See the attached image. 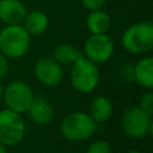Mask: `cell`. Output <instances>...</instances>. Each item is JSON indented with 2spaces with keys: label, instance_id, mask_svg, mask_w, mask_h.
<instances>
[{
  "label": "cell",
  "instance_id": "4fadbf2b",
  "mask_svg": "<svg viewBox=\"0 0 153 153\" xmlns=\"http://www.w3.org/2000/svg\"><path fill=\"white\" fill-rule=\"evenodd\" d=\"M134 81L146 90L153 88V57L146 56L134 65Z\"/></svg>",
  "mask_w": 153,
  "mask_h": 153
},
{
  "label": "cell",
  "instance_id": "7a4b0ae2",
  "mask_svg": "<svg viewBox=\"0 0 153 153\" xmlns=\"http://www.w3.org/2000/svg\"><path fill=\"white\" fill-rule=\"evenodd\" d=\"M31 44V36L22 24L5 25L0 30V53L7 59L24 56Z\"/></svg>",
  "mask_w": 153,
  "mask_h": 153
},
{
  "label": "cell",
  "instance_id": "ffe728a7",
  "mask_svg": "<svg viewBox=\"0 0 153 153\" xmlns=\"http://www.w3.org/2000/svg\"><path fill=\"white\" fill-rule=\"evenodd\" d=\"M106 1L108 0H80V2L82 4V6L85 8H87L88 11L103 8L105 6Z\"/></svg>",
  "mask_w": 153,
  "mask_h": 153
},
{
  "label": "cell",
  "instance_id": "2e32d148",
  "mask_svg": "<svg viewBox=\"0 0 153 153\" xmlns=\"http://www.w3.org/2000/svg\"><path fill=\"white\" fill-rule=\"evenodd\" d=\"M84 54L69 43H61L53 50V59L60 65H72Z\"/></svg>",
  "mask_w": 153,
  "mask_h": 153
},
{
  "label": "cell",
  "instance_id": "ac0fdd59",
  "mask_svg": "<svg viewBox=\"0 0 153 153\" xmlns=\"http://www.w3.org/2000/svg\"><path fill=\"white\" fill-rule=\"evenodd\" d=\"M137 106L140 109H142L145 112L153 115V92H152V90H147L146 92H143L141 94Z\"/></svg>",
  "mask_w": 153,
  "mask_h": 153
},
{
  "label": "cell",
  "instance_id": "d4e9b609",
  "mask_svg": "<svg viewBox=\"0 0 153 153\" xmlns=\"http://www.w3.org/2000/svg\"><path fill=\"white\" fill-rule=\"evenodd\" d=\"M71 153H79V152H71Z\"/></svg>",
  "mask_w": 153,
  "mask_h": 153
},
{
  "label": "cell",
  "instance_id": "5b68a950",
  "mask_svg": "<svg viewBox=\"0 0 153 153\" xmlns=\"http://www.w3.org/2000/svg\"><path fill=\"white\" fill-rule=\"evenodd\" d=\"M152 115L139 106L128 108L121 117V129L130 139H141L152 131Z\"/></svg>",
  "mask_w": 153,
  "mask_h": 153
},
{
  "label": "cell",
  "instance_id": "8992f818",
  "mask_svg": "<svg viewBox=\"0 0 153 153\" xmlns=\"http://www.w3.org/2000/svg\"><path fill=\"white\" fill-rule=\"evenodd\" d=\"M25 135V122L22 114L7 108L0 110V143L6 147L18 145Z\"/></svg>",
  "mask_w": 153,
  "mask_h": 153
},
{
  "label": "cell",
  "instance_id": "8fae6325",
  "mask_svg": "<svg viewBox=\"0 0 153 153\" xmlns=\"http://www.w3.org/2000/svg\"><path fill=\"white\" fill-rule=\"evenodd\" d=\"M27 10L20 0H0V20L6 24H22Z\"/></svg>",
  "mask_w": 153,
  "mask_h": 153
},
{
  "label": "cell",
  "instance_id": "7c38bea8",
  "mask_svg": "<svg viewBox=\"0 0 153 153\" xmlns=\"http://www.w3.org/2000/svg\"><path fill=\"white\" fill-rule=\"evenodd\" d=\"M22 25L30 36H39L47 31L49 26V18L43 11L35 10L26 12Z\"/></svg>",
  "mask_w": 153,
  "mask_h": 153
},
{
  "label": "cell",
  "instance_id": "9a60e30c",
  "mask_svg": "<svg viewBox=\"0 0 153 153\" xmlns=\"http://www.w3.org/2000/svg\"><path fill=\"white\" fill-rule=\"evenodd\" d=\"M114 106L111 100L105 96H96L90 103V116L97 122L103 123L112 116Z\"/></svg>",
  "mask_w": 153,
  "mask_h": 153
},
{
  "label": "cell",
  "instance_id": "5bb4252c",
  "mask_svg": "<svg viewBox=\"0 0 153 153\" xmlns=\"http://www.w3.org/2000/svg\"><path fill=\"white\" fill-rule=\"evenodd\" d=\"M85 24L90 33H108L111 25V19L108 12L103 11L102 8L92 10L87 14Z\"/></svg>",
  "mask_w": 153,
  "mask_h": 153
},
{
  "label": "cell",
  "instance_id": "52a82bcc",
  "mask_svg": "<svg viewBox=\"0 0 153 153\" xmlns=\"http://www.w3.org/2000/svg\"><path fill=\"white\" fill-rule=\"evenodd\" d=\"M33 97L32 88L23 80H12L2 88V99L6 108L18 114L27 111Z\"/></svg>",
  "mask_w": 153,
  "mask_h": 153
},
{
  "label": "cell",
  "instance_id": "e0dca14e",
  "mask_svg": "<svg viewBox=\"0 0 153 153\" xmlns=\"http://www.w3.org/2000/svg\"><path fill=\"white\" fill-rule=\"evenodd\" d=\"M85 153H111V146L106 140H96L91 142Z\"/></svg>",
  "mask_w": 153,
  "mask_h": 153
},
{
  "label": "cell",
  "instance_id": "603a6c76",
  "mask_svg": "<svg viewBox=\"0 0 153 153\" xmlns=\"http://www.w3.org/2000/svg\"><path fill=\"white\" fill-rule=\"evenodd\" d=\"M127 153H142V152L139 151V149H130V151H128Z\"/></svg>",
  "mask_w": 153,
  "mask_h": 153
},
{
  "label": "cell",
  "instance_id": "7402d4cb",
  "mask_svg": "<svg viewBox=\"0 0 153 153\" xmlns=\"http://www.w3.org/2000/svg\"><path fill=\"white\" fill-rule=\"evenodd\" d=\"M0 153H7V148H6V146L2 145V143H0Z\"/></svg>",
  "mask_w": 153,
  "mask_h": 153
},
{
  "label": "cell",
  "instance_id": "30bf717a",
  "mask_svg": "<svg viewBox=\"0 0 153 153\" xmlns=\"http://www.w3.org/2000/svg\"><path fill=\"white\" fill-rule=\"evenodd\" d=\"M29 117L36 124H48L54 118V108L49 100L43 97H33L27 111Z\"/></svg>",
  "mask_w": 153,
  "mask_h": 153
},
{
  "label": "cell",
  "instance_id": "9c48e42d",
  "mask_svg": "<svg viewBox=\"0 0 153 153\" xmlns=\"http://www.w3.org/2000/svg\"><path fill=\"white\" fill-rule=\"evenodd\" d=\"M35 78L44 86H57L63 79V69L53 57H41L33 66Z\"/></svg>",
  "mask_w": 153,
  "mask_h": 153
},
{
  "label": "cell",
  "instance_id": "44dd1931",
  "mask_svg": "<svg viewBox=\"0 0 153 153\" xmlns=\"http://www.w3.org/2000/svg\"><path fill=\"white\" fill-rule=\"evenodd\" d=\"M8 71H10L8 59L2 53H0V80L4 79L8 74Z\"/></svg>",
  "mask_w": 153,
  "mask_h": 153
},
{
  "label": "cell",
  "instance_id": "ba28073f",
  "mask_svg": "<svg viewBox=\"0 0 153 153\" xmlns=\"http://www.w3.org/2000/svg\"><path fill=\"white\" fill-rule=\"evenodd\" d=\"M115 50L112 38L108 33H91L84 43V56L96 65L110 60Z\"/></svg>",
  "mask_w": 153,
  "mask_h": 153
},
{
  "label": "cell",
  "instance_id": "3957f363",
  "mask_svg": "<svg viewBox=\"0 0 153 153\" xmlns=\"http://www.w3.org/2000/svg\"><path fill=\"white\" fill-rule=\"evenodd\" d=\"M97 130V122L84 111H73L63 117L60 124L62 136L68 141L80 142L90 139Z\"/></svg>",
  "mask_w": 153,
  "mask_h": 153
},
{
  "label": "cell",
  "instance_id": "277c9868",
  "mask_svg": "<svg viewBox=\"0 0 153 153\" xmlns=\"http://www.w3.org/2000/svg\"><path fill=\"white\" fill-rule=\"evenodd\" d=\"M71 66L69 81L73 88L80 93H91L94 91L100 79L97 65L82 55Z\"/></svg>",
  "mask_w": 153,
  "mask_h": 153
},
{
  "label": "cell",
  "instance_id": "cb8c5ba5",
  "mask_svg": "<svg viewBox=\"0 0 153 153\" xmlns=\"http://www.w3.org/2000/svg\"><path fill=\"white\" fill-rule=\"evenodd\" d=\"M2 88H4V87H2V85H1V82H0V100L2 99Z\"/></svg>",
  "mask_w": 153,
  "mask_h": 153
},
{
  "label": "cell",
  "instance_id": "6da1fadb",
  "mask_svg": "<svg viewBox=\"0 0 153 153\" xmlns=\"http://www.w3.org/2000/svg\"><path fill=\"white\" fill-rule=\"evenodd\" d=\"M121 44L126 51L141 55L153 48V24L136 22L130 24L121 36Z\"/></svg>",
  "mask_w": 153,
  "mask_h": 153
},
{
  "label": "cell",
  "instance_id": "d6986e66",
  "mask_svg": "<svg viewBox=\"0 0 153 153\" xmlns=\"http://www.w3.org/2000/svg\"><path fill=\"white\" fill-rule=\"evenodd\" d=\"M120 74L123 78V80L128 82H133L134 81V65L129 62L122 63L120 67Z\"/></svg>",
  "mask_w": 153,
  "mask_h": 153
}]
</instances>
